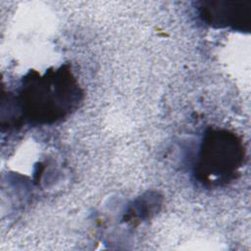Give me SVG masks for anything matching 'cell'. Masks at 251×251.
<instances>
[{"mask_svg": "<svg viewBox=\"0 0 251 251\" xmlns=\"http://www.w3.org/2000/svg\"><path fill=\"white\" fill-rule=\"evenodd\" d=\"M81 98V89L69 66L50 69L44 75L30 71L23 78L18 95H8V126L62 121L77 108Z\"/></svg>", "mask_w": 251, "mask_h": 251, "instance_id": "obj_1", "label": "cell"}, {"mask_svg": "<svg viewBox=\"0 0 251 251\" xmlns=\"http://www.w3.org/2000/svg\"><path fill=\"white\" fill-rule=\"evenodd\" d=\"M243 160L244 147L236 134L226 129H210L202 140L194 174L205 186H221L235 177Z\"/></svg>", "mask_w": 251, "mask_h": 251, "instance_id": "obj_2", "label": "cell"}, {"mask_svg": "<svg viewBox=\"0 0 251 251\" xmlns=\"http://www.w3.org/2000/svg\"><path fill=\"white\" fill-rule=\"evenodd\" d=\"M250 3L232 1H202L198 3L201 20L215 28H231L237 31H249Z\"/></svg>", "mask_w": 251, "mask_h": 251, "instance_id": "obj_3", "label": "cell"}]
</instances>
